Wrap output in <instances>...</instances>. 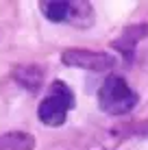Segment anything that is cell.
<instances>
[{"instance_id":"1","label":"cell","mask_w":148,"mask_h":150,"mask_svg":"<svg viewBox=\"0 0 148 150\" xmlns=\"http://www.w3.org/2000/svg\"><path fill=\"white\" fill-rule=\"evenodd\" d=\"M140 102V96L122 76L109 74L98 87V107L109 115H124L133 111Z\"/></svg>"},{"instance_id":"2","label":"cell","mask_w":148,"mask_h":150,"mask_svg":"<svg viewBox=\"0 0 148 150\" xmlns=\"http://www.w3.org/2000/svg\"><path fill=\"white\" fill-rule=\"evenodd\" d=\"M76 107L74 91L70 89L68 83L52 81L48 87V94L37 107V117L46 126H61L68 120V111Z\"/></svg>"},{"instance_id":"3","label":"cell","mask_w":148,"mask_h":150,"mask_svg":"<svg viewBox=\"0 0 148 150\" xmlns=\"http://www.w3.org/2000/svg\"><path fill=\"white\" fill-rule=\"evenodd\" d=\"M61 63L68 68H81L87 72H111L118 65V59L103 50L87 48H65L61 52Z\"/></svg>"},{"instance_id":"4","label":"cell","mask_w":148,"mask_h":150,"mask_svg":"<svg viewBox=\"0 0 148 150\" xmlns=\"http://www.w3.org/2000/svg\"><path fill=\"white\" fill-rule=\"evenodd\" d=\"M144 37H148V22H137V24H129L126 28H122V33L115 37L113 41H109L111 48L118 50L126 61L135 59V48Z\"/></svg>"},{"instance_id":"5","label":"cell","mask_w":148,"mask_h":150,"mask_svg":"<svg viewBox=\"0 0 148 150\" xmlns=\"http://www.w3.org/2000/svg\"><path fill=\"white\" fill-rule=\"evenodd\" d=\"M44 68L35 63H24V65H15L11 70V79L18 83L20 87H24L30 94H39L44 85Z\"/></svg>"},{"instance_id":"6","label":"cell","mask_w":148,"mask_h":150,"mask_svg":"<svg viewBox=\"0 0 148 150\" xmlns=\"http://www.w3.org/2000/svg\"><path fill=\"white\" fill-rule=\"evenodd\" d=\"M96 15L94 7L87 0H70V11H68V24L74 28H89L94 24Z\"/></svg>"},{"instance_id":"7","label":"cell","mask_w":148,"mask_h":150,"mask_svg":"<svg viewBox=\"0 0 148 150\" xmlns=\"http://www.w3.org/2000/svg\"><path fill=\"white\" fill-rule=\"evenodd\" d=\"M0 150H35V137L28 131H9L0 135Z\"/></svg>"},{"instance_id":"8","label":"cell","mask_w":148,"mask_h":150,"mask_svg":"<svg viewBox=\"0 0 148 150\" xmlns=\"http://www.w3.org/2000/svg\"><path fill=\"white\" fill-rule=\"evenodd\" d=\"M39 11L44 13L46 20L50 22H68V11H70V0H42Z\"/></svg>"}]
</instances>
